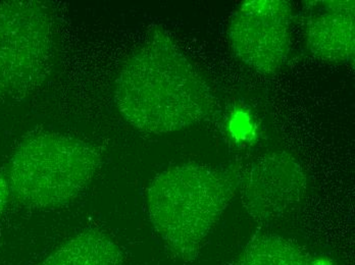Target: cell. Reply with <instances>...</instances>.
Returning <instances> with one entry per match:
<instances>
[{
    "mask_svg": "<svg viewBox=\"0 0 355 265\" xmlns=\"http://www.w3.org/2000/svg\"><path fill=\"white\" fill-rule=\"evenodd\" d=\"M293 10L283 0L245 1L234 12L229 40L236 57L263 75L284 66L290 51Z\"/></svg>",
    "mask_w": 355,
    "mask_h": 265,
    "instance_id": "cell-5",
    "label": "cell"
},
{
    "mask_svg": "<svg viewBox=\"0 0 355 265\" xmlns=\"http://www.w3.org/2000/svg\"><path fill=\"white\" fill-rule=\"evenodd\" d=\"M103 161L92 144L56 133H37L19 144L6 182L14 199L32 209H56L75 201Z\"/></svg>",
    "mask_w": 355,
    "mask_h": 265,
    "instance_id": "cell-3",
    "label": "cell"
},
{
    "mask_svg": "<svg viewBox=\"0 0 355 265\" xmlns=\"http://www.w3.org/2000/svg\"><path fill=\"white\" fill-rule=\"evenodd\" d=\"M242 176L240 165L218 170L186 163L153 179L146 193L149 217L175 257L196 259L235 196Z\"/></svg>",
    "mask_w": 355,
    "mask_h": 265,
    "instance_id": "cell-2",
    "label": "cell"
},
{
    "mask_svg": "<svg viewBox=\"0 0 355 265\" xmlns=\"http://www.w3.org/2000/svg\"><path fill=\"white\" fill-rule=\"evenodd\" d=\"M311 258L291 240L275 235L257 236L236 265H309Z\"/></svg>",
    "mask_w": 355,
    "mask_h": 265,
    "instance_id": "cell-9",
    "label": "cell"
},
{
    "mask_svg": "<svg viewBox=\"0 0 355 265\" xmlns=\"http://www.w3.org/2000/svg\"><path fill=\"white\" fill-rule=\"evenodd\" d=\"M305 21L307 48L315 57L331 62H354V1H309Z\"/></svg>",
    "mask_w": 355,
    "mask_h": 265,
    "instance_id": "cell-7",
    "label": "cell"
},
{
    "mask_svg": "<svg viewBox=\"0 0 355 265\" xmlns=\"http://www.w3.org/2000/svg\"><path fill=\"white\" fill-rule=\"evenodd\" d=\"M309 265H336L330 258L327 257H317V258H311L309 260Z\"/></svg>",
    "mask_w": 355,
    "mask_h": 265,
    "instance_id": "cell-10",
    "label": "cell"
},
{
    "mask_svg": "<svg viewBox=\"0 0 355 265\" xmlns=\"http://www.w3.org/2000/svg\"><path fill=\"white\" fill-rule=\"evenodd\" d=\"M123 253L110 236L89 230L71 237L39 265H122Z\"/></svg>",
    "mask_w": 355,
    "mask_h": 265,
    "instance_id": "cell-8",
    "label": "cell"
},
{
    "mask_svg": "<svg viewBox=\"0 0 355 265\" xmlns=\"http://www.w3.org/2000/svg\"><path fill=\"white\" fill-rule=\"evenodd\" d=\"M242 202L257 223L281 219L304 199L307 176L295 157L285 152L263 155L242 176Z\"/></svg>",
    "mask_w": 355,
    "mask_h": 265,
    "instance_id": "cell-6",
    "label": "cell"
},
{
    "mask_svg": "<svg viewBox=\"0 0 355 265\" xmlns=\"http://www.w3.org/2000/svg\"><path fill=\"white\" fill-rule=\"evenodd\" d=\"M53 53L54 19L44 2L0 3V100L23 98L40 87Z\"/></svg>",
    "mask_w": 355,
    "mask_h": 265,
    "instance_id": "cell-4",
    "label": "cell"
},
{
    "mask_svg": "<svg viewBox=\"0 0 355 265\" xmlns=\"http://www.w3.org/2000/svg\"><path fill=\"white\" fill-rule=\"evenodd\" d=\"M123 118L142 132L168 134L209 118L216 100L205 77L162 28L153 27L114 84Z\"/></svg>",
    "mask_w": 355,
    "mask_h": 265,
    "instance_id": "cell-1",
    "label": "cell"
}]
</instances>
